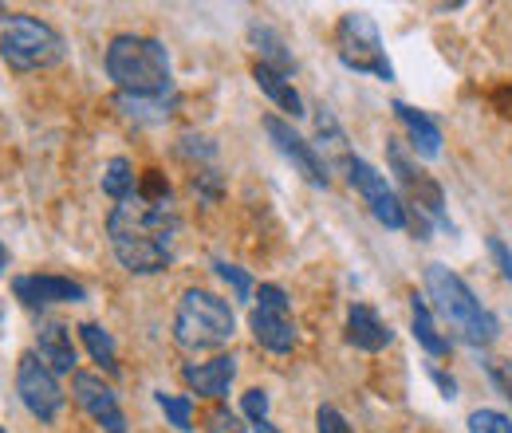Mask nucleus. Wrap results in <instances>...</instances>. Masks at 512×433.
<instances>
[{
	"instance_id": "f257e3e1",
	"label": "nucleus",
	"mask_w": 512,
	"mask_h": 433,
	"mask_svg": "<svg viewBox=\"0 0 512 433\" xmlns=\"http://www.w3.org/2000/svg\"><path fill=\"white\" fill-rule=\"evenodd\" d=\"M182 217L170 201V182H162L158 170H146L142 186L119 201L107 217V237L115 248V260L130 276H154L166 272L174 260Z\"/></svg>"
},
{
	"instance_id": "f03ea898",
	"label": "nucleus",
	"mask_w": 512,
	"mask_h": 433,
	"mask_svg": "<svg viewBox=\"0 0 512 433\" xmlns=\"http://www.w3.org/2000/svg\"><path fill=\"white\" fill-rule=\"evenodd\" d=\"M107 75L119 87V95L134 99H174V67L170 52L154 36L123 32L107 44Z\"/></svg>"
},
{
	"instance_id": "7ed1b4c3",
	"label": "nucleus",
	"mask_w": 512,
	"mask_h": 433,
	"mask_svg": "<svg viewBox=\"0 0 512 433\" xmlns=\"http://www.w3.org/2000/svg\"><path fill=\"white\" fill-rule=\"evenodd\" d=\"M426 292H430L438 315L457 331L461 343H469V347H489V343H497V335H501L497 315L485 308V304L473 296V288H469L457 272H449L446 264H426Z\"/></svg>"
},
{
	"instance_id": "20e7f679",
	"label": "nucleus",
	"mask_w": 512,
	"mask_h": 433,
	"mask_svg": "<svg viewBox=\"0 0 512 433\" xmlns=\"http://www.w3.org/2000/svg\"><path fill=\"white\" fill-rule=\"evenodd\" d=\"M386 162H390V170H394L402 193H406V197H402V205H406V229H414L418 241H426L434 225L453 233L442 186H438L426 170H418V162L406 154V146H402L398 138H386Z\"/></svg>"
},
{
	"instance_id": "39448f33",
	"label": "nucleus",
	"mask_w": 512,
	"mask_h": 433,
	"mask_svg": "<svg viewBox=\"0 0 512 433\" xmlns=\"http://www.w3.org/2000/svg\"><path fill=\"white\" fill-rule=\"evenodd\" d=\"M237 335V315L229 300L205 288H186L174 315V339L186 351H217Z\"/></svg>"
},
{
	"instance_id": "423d86ee",
	"label": "nucleus",
	"mask_w": 512,
	"mask_h": 433,
	"mask_svg": "<svg viewBox=\"0 0 512 433\" xmlns=\"http://www.w3.org/2000/svg\"><path fill=\"white\" fill-rule=\"evenodd\" d=\"M0 56L12 71H40L64 60V36L48 20L16 12L0 32Z\"/></svg>"
},
{
	"instance_id": "0eeeda50",
	"label": "nucleus",
	"mask_w": 512,
	"mask_h": 433,
	"mask_svg": "<svg viewBox=\"0 0 512 433\" xmlns=\"http://www.w3.org/2000/svg\"><path fill=\"white\" fill-rule=\"evenodd\" d=\"M335 52H339L343 67H351V71H367V75H375L383 83L394 79V63L386 60L379 24L367 12H343L339 16V24H335Z\"/></svg>"
},
{
	"instance_id": "6e6552de",
	"label": "nucleus",
	"mask_w": 512,
	"mask_h": 433,
	"mask_svg": "<svg viewBox=\"0 0 512 433\" xmlns=\"http://www.w3.org/2000/svg\"><path fill=\"white\" fill-rule=\"evenodd\" d=\"M249 331H253L256 343L264 351H272V355L296 351L300 331H296L292 304H288V296H284L280 284H260L256 288V308L249 311Z\"/></svg>"
},
{
	"instance_id": "1a4fd4ad",
	"label": "nucleus",
	"mask_w": 512,
	"mask_h": 433,
	"mask_svg": "<svg viewBox=\"0 0 512 433\" xmlns=\"http://www.w3.org/2000/svg\"><path fill=\"white\" fill-rule=\"evenodd\" d=\"M343 174H347V182L363 193V201H367V209H371V217L386 225V229H406V205H402V197L394 193V189L386 186V178L367 162V158H355V154H347L343 162Z\"/></svg>"
},
{
	"instance_id": "9d476101",
	"label": "nucleus",
	"mask_w": 512,
	"mask_h": 433,
	"mask_svg": "<svg viewBox=\"0 0 512 433\" xmlns=\"http://www.w3.org/2000/svg\"><path fill=\"white\" fill-rule=\"evenodd\" d=\"M16 390H20V402L28 406V414L40 418V422H52L64 410V390H60L56 374L40 363V355H24L20 359V367H16Z\"/></svg>"
},
{
	"instance_id": "9b49d317",
	"label": "nucleus",
	"mask_w": 512,
	"mask_h": 433,
	"mask_svg": "<svg viewBox=\"0 0 512 433\" xmlns=\"http://www.w3.org/2000/svg\"><path fill=\"white\" fill-rule=\"evenodd\" d=\"M264 134L272 138V146L312 182V186H331V170H327V162L320 158V150L296 130V126L288 123V119H276V115H264Z\"/></svg>"
},
{
	"instance_id": "f8f14e48",
	"label": "nucleus",
	"mask_w": 512,
	"mask_h": 433,
	"mask_svg": "<svg viewBox=\"0 0 512 433\" xmlns=\"http://www.w3.org/2000/svg\"><path fill=\"white\" fill-rule=\"evenodd\" d=\"M71 394H75V402L87 410V418L95 426H103L107 433H127V418L119 410V398L99 374L75 371L71 374Z\"/></svg>"
},
{
	"instance_id": "ddd939ff",
	"label": "nucleus",
	"mask_w": 512,
	"mask_h": 433,
	"mask_svg": "<svg viewBox=\"0 0 512 433\" xmlns=\"http://www.w3.org/2000/svg\"><path fill=\"white\" fill-rule=\"evenodd\" d=\"M12 292L24 308H52V304H83L87 300V288L67 280V276H52V272H40V276H16L12 280Z\"/></svg>"
},
{
	"instance_id": "4468645a",
	"label": "nucleus",
	"mask_w": 512,
	"mask_h": 433,
	"mask_svg": "<svg viewBox=\"0 0 512 433\" xmlns=\"http://www.w3.org/2000/svg\"><path fill=\"white\" fill-rule=\"evenodd\" d=\"M390 339H394V331H390V323L375 308H367V304H351L347 308V343L355 351L379 355V351L390 347Z\"/></svg>"
},
{
	"instance_id": "2eb2a0df",
	"label": "nucleus",
	"mask_w": 512,
	"mask_h": 433,
	"mask_svg": "<svg viewBox=\"0 0 512 433\" xmlns=\"http://www.w3.org/2000/svg\"><path fill=\"white\" fill-rule=\"evenodd\" d=\"M182 378L190 382V390H197L201 398H225L233 378H237V359L233 355H217L209 363H186Z\"/></svg>"
},
{
	"instance_id": "dca6fc26",
	"label": "nucleus",
	"mask_w": 512,
	"mask_h": 433,
	"mask_svg": "<svg viewBox=\"0 0 512 433\" xmlns=\"http://www.w3.org/2000/svg\"><path fill=\"white\" fill-rule=\"evenodd\" d=\"M36 351H40V363L52 374H75L79 367V355H75V343H71V331L64 323H44L40 335H36Z\"/></svg>"
},
{
	"instance_id": "f3484780",
	"label": "nucleus",
	"mask_w": 512,
	"mask_h": 433,
	"mask_svg": "<svg viewBox=\"0 0 512 433\" xmlns=\"http://www.w3.org/2000/svg\"><path fill=\"white\" fill-rule=\"evenodd\" d=\"M390 111L398 115V123L406 126L414 154H422V158H438V154H442V126L434 123L426 111H418V107H410V103H402V99H398Z\"/></svg>"
},
{
	"instance_id": "a211bd4d",
	"label": "nucleus",
	"mask_w": 512,
	"mask_h": 433,
	"mask_svg": "<svg viewBox=\"0 0 512 433\" xmlns=\"http://www.w3.org/2000/svg\"><path fill=\"white\" fill-rule=\"evenodd\" d=\"M253 79H256V87L280 107V111H288L292 119H300V115H308L304 111V99H300V91L292 87V79L288 75H280V71H272V67H264V63H256L253 67Z\"/></svg>"
},
{
	"instance_id": "6ab92c4d",
	"label": "nucleus",
	"mask_w": 512,
	"mask_h": 433,
	"mask_svg": "<svg viewBox=\"0 0 512 433\" xmlns=\"http://www.w3.org/2000/svg\"><path fill=\"white\" fill-rule=\"evenodd\" d=\"M410 327H414V339H418V347L426 351V355H434V359H446L449 355V339L438 331V323H434V311L430 304L414 292L410 296Z\"/></svg>"
},
{
	"instance_id": "aec40b11",
	"label": "nucleus",
	"mask_w": 512,
	"mask_h": 433,
	"mask_svg": "<svg viewBox=\"0 0 512 433\" xmlns=\"http://www.w3.org/2000/svg\"><path fill=\"white\" fill-rule=\"evenodd\" d=\"M249 40H253V48L260 52L256 63H264V67H272V71H280V75L296 71V60H292V52H288V44H284V36H280L276 28H268V24H249Z\"/></svg>"
},
{
	"instance_id": "412c9836",
	"label": "nucleus",
	"mask_w": 512,
	"mask_h": 433,
	"mask_svg": "<svg viewBox=\"0 0 512 433\" xmlns=\"http://www.w3.org/2000/svg\"><path fill=\"white\" fill-rule=\"evenodd\" d=\"M75 331H79V339L87 343L91 359H95L103 371H107V374L119 371V351H115V339H111V331H107L103 323H79Z\"/></svg>"
},
{
	"instance_id": "4be33fe9",
	"label": "nucleus",
	"mask_w": 512,
	"mask_h": 433,
	"mask_svg": "<svg viewBox=\"0 0 512 433\" xmlns=\"http://www.w3.org/2000/svg\"><path fill=\"white\" fill-rule=\"evenodd\" d=\"M316 150H320V158H323V150H331L335 154V162H343L351 150H347V134H343V126H339V119H335V111L331 107H316V142H312Z\"/></svg>"
},
{
	"instance_id": "5701e85b",
	"label": "nucleus",
	"mask_w": 512,
	"mask_h": 433,
	"mask_svg": "<svg viewBox=\"0 0 512 433\" xmlns=\"http://www.w3.org/2000/svg\"><path fill=\"white\" fill-rule=\"evenodd\" d=\"M174 99H134V95H115V107L134 119V123H166Z\"/></svg>"
},
{
	"instance_id": "b1692460",
	"label": "nucleus",
	"mask_w": 512,
	"mask_h": 433,
	"mask_svg": "<svg viewBox=\"0 0 512 433\" xmlns=\"http://www.w3.org/2000/svg\"><path fill=\"white\" fill-rule=\"evenodd\" d=\"M138 189V182H134V166H130V158H111L107 162V170H103V193L119 205V201H127L130 193Z\"/></svg>"
},
{
	"instance_id": "393cba45",
	"label": "nucleus",
	"mask_w": 512,
	"mask_h": 433,
	"mask_svg": "<svg viewBox=\"0 0 512 433\" xmlns=\"http://www.w3.org/2000/svg\"><path fill=\"white\" fill-rule=\"evenodd\" d=\"M154 398H158V406H162V414L170 418L174 430H182V433L193 430V402L186 394H166V390H158Z\"/></svg>"
},
{
	"instance_id": "a878e982",
	"label": "nucleus",
	"mask_w": 512,
	"mask_h": 433,
	"mask_svg": "<svg viewBox=\"0 0 512 433\" xmlns=\"http://www.w3.org/2000/svg\"><path fill=\"white\" fill-rule=\"evenodd\" d=\"M213 272L233 288L237 300H249V296H253V280H249V272H241L237 264H229V260H213Z\"/></svg>"
},
{
	"instance_id": "bb28decb",
	"label": "nucleus",
	"mask_w": 512,
	"mask_h": 433,
	"mask_svg": "<svg viewBox=\"0 0 512 433\" xmlns=\"http://www.w3.org/2000/svg\"><path fill=\"white\" fill-rule=\"evenodd\" d=\"M469 433H512V418L501 410H473L469 414Z\"/></svg>"
},
{
	"instance_id": "cd10ccee",
	"label": "nucleus",
	"mask_w": 512,
	"mask_h": 433,
	"mask_svg": "<svg viewBox=\"0 0 512 433\" xmlns=\"http://www.w3.org/2000/svg\"><path fill=\"white\" fill-rule=\"evenodd\" d=\"M193 193L201 197V201H221V193H225V182H221V174L213 170V166H197V174H193Z\"/></svg>"
},
{
	"instance_id": "c85d7f7f",
	"label": "nucleus",
	"mask_w": 512,
	"mask_h": 433,
	"mask_svg": "<svg viewBox=\"0 0 512 433\" xmlns=\"http://www.w3.org/2000/svg\"><path fill=\"white\" fill-rule=\"evenodd\" d=\"M178 154H182V158H193L197 166H213L217 146H213L209 138H201V134H186V138L178 142Z\"/></svg>"
},
{
	"instance_id": "c756f323",
	"label": "nucleus",
	"mask_w": 512,
	"mask_h": 433,
	"mask_svg": "<svg viewBox=\"0 0 512 433\" xmlns=\"http://www.w3.org/2000/svg\"><path fill=\"white\" fill-rule=\"evenodd\" d=\"M205 433H245L241 418L229 410V406H217L209 418H205Z\"/></svg>"
},
{
	"instance_id": "7c9ffc66",
	"label": "nucleus",
	"mask_w": 512,
	"mask_h": 433,
	"mask_svg": "<svg viewBox=\"0 0 512 433\" xmlns=\"http://www.w3.org/2000/svg\"><path fill=\"white\" fill-rule=\"evenodd\" d=\"M316 430L320 433H355L335 406H320V410H316Z\"/></svg>"
},
{
	"instance_id": "2f4dec72",
	"label": "nucleus",
	"mask_w": 512,
	"mask_h": 433,
	"mask_svg": "<svg viewBox=\"0 0 512 433\" xmlns=\"http://www.w3.org/2000/svg\"><path fill=\"white\" fill-rule=\"evenodd\" d=\"M241 406H245L249 422H264V418H268V394H264V390H249V394L241 398Z\"/></svg>"
},
{
	"instance_id": "473e14b6",
	"label": "nucleus",
	"mask_w": 512,
	"mask_h": 433,
	"mask_svg": "<svg viewBox=\"0 0 512 433\" xmlns=\"http://www.w3.org/2000/svg\"><path fill=\"white\" fill-rule=\"evenodd\" d=\"M485 371L493 378V386L512 402V363H485Z\"/></svg>"
},
{
	"instance_id": "72a5a7b5",
	"label": "nucleus",
	"mask_w": 512,
	"mask_h": 433,
	"mask_svg": "<svg viewBox=\"0 0 512 433\" xmlns=\"http://www.w3.org/2000/svg\"><path fill=\"white\" fill-rule=\"evenodd\" d=\"M489 252H493V260H497V268H501V276L512 284V248L501 241V237H489Z\"/></svg>"
},
{
	"instance_id": "f704fd0d",
	"label": "nucleus",
	"mask_w": 512,
	"mask_h": 433,
	"mask_svg": "<svg viewBox=\"0 0 512 433\" xmlns=\"http://www.w3.org/2000/svg\"><path fill=\"white\" fill-rule=\"evenodd\" d=\"M430 378H434V382L442 386V394H446V398H457V382H453L449 374H442L438 367H430Z\"/></svg>"
},
{
	"instance_id": "c9c22d12",
	"label": "nucleus",
	"mask_w": 512,
	"mask_h": 433,
	"mask_svg": "<svg viewBox=\"0 0 512 433\" xmlns=\"http://www.w3.org/2000/svg\"><path fill=\"white\" fill-rule=\"evenodd\" d=\"M253 430L256 433H280V430H272V422H268V418H264V422H253Z\"/></svg>"
},
{
	"instance_id": "e433bc0d",
	"label": "nucleus",
	"mask_w": 512,
	"mask_h": 433,
	"mask_svg": "<svg viewBox=\"0 0 512 433\" xmlns=\"http://www.w3.org/2000/svg\"><path fill=\"white\" fill-rule=\"evenodd\" d=\"M4 268H8V248L0 245V272H4Z\"/></svg>"
},
{
	"instance_id": "4c0bfd02",
	"label": "nucleus",
	"mask_w": 512,
	"mask_h": 433,
	"mask_svg": "<svg viewBox=\"0 0 512 433\" xmlns=\"http://www.w3.org/2000/svg\"><path fill=\"white\" fill-rule=\"evenodd\" d=\"M0 16H8V12H4V4H0Z\"/></svg>"
},
{
	"instance_id": "58836bf2",
	"label": "nucleus",
	"mask_w": 512,
	"mask_h": 433,
	"mask_svg": "<svg viewBox=\"0 0 512 433\" xmlns=\"http://www.w3.org/2000/svg\"><path fill=\"white\" fill-rule=\"evenodd\" d=\"M0 433H8V430H4V426H0Z\"/></svg>"
}]
</instances>
